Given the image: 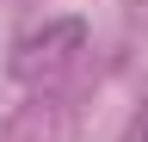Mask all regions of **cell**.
<instances>
[{
  "label": "cell",
  "mask_w": 148,
  "mask_h": 142,
  "mask_svg": "<svg viewBox=\"0 0 148 142\" xmlns=\"http://www.w3.org/2000/svg\"><path fill=\"white\" fill-rule=\"evenodd\" d=\"M86 49V25L80 19H49L43 31H25L12 43V74L18 80H49Z\"/></svg>",
  "instance_id": "1"
}]
</instances>
